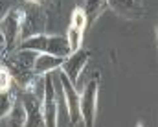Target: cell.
<instances>
[{"label":"cell","mask_w":158,"mask_h":127,"mask_svg":"<svg viewBox=\"0 0 158 127\" xmlns=\"http://www.w3.org/2000/svg\"><path fill=\"white\" fill-rule=\"evenodd\" d=\"M24 20H26V9L22 7H9V11L0 20V33L4 37L6 53H11L20 46L24 39Z\"/></svg>","instance_id":"1"},{"label":"cell","mask_w":158,"mask_h":127,"mask_svg":"<svg viewBox=\"0 0 158 127\" xmlns=\"http://www.w3.org/2000/svg\"><path fill=\"white\" fill-rule=\"evenodd\" d=\"M19 48L35 50L37 53H50V55H55V57H63V59H66L72 53L64 35H48V33L26 37L20 42Z\"/></svg>","instance_id":"2"},{"label":"cell","mask_w":158,"mask_h":127,"mask_svg":"<svg viewBox=\"0 0 158 127\" xmlns=\"http://www.w3.org/2000/svg\"><path fill=\"white\" fill-rule=\"evenodd\" d=\"M98 96H99V72H94L92 78L81 90L79 98V111L81 122L85 127L96 125V112H98Z\"/></svg>","instance_id":"3"},{"label":"cell","mask_w":158,"mask_h":127,"mask_svg":"<svg viewBox=\"0 0 158 127\" xmlns=\"http://www.w3.org/2000/svg\"><path fill=\"white\" fill-rule=\"evenodd\" d=\"M42 114L44 127H57V99H55V83L53 72L44 78V94H42Z\"/></svg>","instance_id":"4"},{"label":"cell","mask_w":158,"mask_h":127,"mask_svg":"<svg viewBox=\"0 0 158 127\" xmlns=\"http://www.w3.org/2000/svg\"><path fill=\"white\" fill-rule=\"evenodd\" d=\"M92 57V53H90V50H77V52H72L64 61H63V65H61V72H64V76L72 81V85H76L77 87L79 83V76H81V72L85 70V66H86V63H88V59Z\"/></svg>","instance_id":"5"},{"label":"cell","mask_w":158,"mask_h":127,"mask_svg":"<svg viewBox=\"0 0 158 127\" xmlns=\"http://www.w3.org/2000/svg\"><path fill=\"white\" fill-rule=\"evenodd\" d=\"M107 4L116 15L125 20H140L147 13L143 0H107Z\"/></svg>","instance_id":"6"},{"label":"cell","mask_w":158,"mask_h":127,"mask_svg":"<svg viewBox=\"0 0 158 127\" xmlns=\"http://www.w3.org/2000/svg\"><path fill=\"white\" fill-rule=\"evenodd\" d=\"M55 74H57L59 81H61V85H63L64 98H66V103H68V111H70V124H72V127H74V125H77L79 122H81V111H79V98H81V94H79L77 87L72 85V81L64 76V72L55 70Z\"/></svg>","instance_id":"7"},{"label":"cell","mask_w":158,"mask_h":127,"mask_svg":"<svg viewBox=\"0 0 158 127\" xmlns=\"http://www.w3.org/2000/svg\"><path fill=\"white\" fill-rule=\"evenodd\" d=\"M20 99H22V105H24V111H26L24 127H44L42 98L31 96V94H22Z\"/></svg>","instance_id":"8"},{"label":"cell","mask_w":158,"mask_h":127,"mask_svg":"<svg viewBox=\"0 0 158 127\" xmlns=\"http://www.w3.org/2000/svg\"><path fill=\"white\" fill-rule=\"evenodd\" d=\"M53 83H55V99H57V127H72L68 103H66V98H64V90H63V85H61L55 72H53Z\"/></svg>","instance_id":"9"},{"label":"cell","mask_w":158,"mask_h":127,"mask_svg":"<svg viewBox=\"0 0 158 127\" xmlns=\"http://www.w3.org/2000/svg\"><path fill=\"white\" fill-rule=\"evenodd\" d=\"M63 61H64L63 57H55V55H50V53H39L37 59H35V65H33V72L37 76H48V74L59 70Z\"/></svg>","instance_id":"10"},{"label":"cell","mask_w":158,"mask_h":127,"mask_svg":"<svg viewBox=\"0 0 158 127\" xmlns=\"http://www.w3.org/2000/svg\"><path fill=\"white\" fill-rule=\"evenodd\" d=\"M19 87L15 85L11 90H7V92H0V120H6L7 118V114L11 112V109L17 105V101H19Z\"/></svg>","instance_id":"11"},{"label":"cell","mask_w":158,"mask_h":127,"mask_svg":"<svg viewBox=\"0 0 158 127\" xmlns=\"http://www.w3.org/2000/svg\"><path fill=\"white\" fill-rule=\"evenodd\" d=\"M83 9L86 13L88 24H90V22H96L109 9V4H107V0H83Z\"/></svg>","instance_id":"12"},{"label":"cell","mask_w":158,"mask_h":127,"mask_svg":"<svg viewBox=\"0 0 158 127\" xmlns=\"http://www.w3.org/2000/svg\"><path fill=\"white\" fill-rule=\"evenodd\" d=\"M7 124L9 127H24V120H26V111H24V105H22V99L19 98L17 105L11 109V112L7 114Z\"/></svg>","instance_id":"13"},{"label":"cell","mask_w":158,"mask_h":127,"mask_svg":"<svg viewBox=\"0 0 158 127\" xmlns=\"http://www.w3.org/2000/svg\"><path fill=\"white\" fill-rule=\"evenodd\" d=\"M83 35H85V32H81L77 28H74V26H70L68 24V28H66V41H68V46H70V52H77L81 50V44H83Z\"/></svg>","instance_id":"14"},{"label":"cell","mask_w":158,"mask_h":127,"mask_svg":"<svg viewBox=\"0 0 158 127\" xmlns=\"http://www.w3.org/2000/svg\"><path fill=\"white\" fill-rule=\"evenodd\" d=\"M70 26L77 28L81 32H86L88 28V19H86V13L83 7H74L72 15H70Z\"/></svg>","instance_id":"15"},{"label":"cell","mask_w":158,"mask_h":127,"mask_svg":"<svg viewBox=\"0 0 158 127\" xmlns=\"http://www.w3.org/2000/svg\"><path fill=\"white\" fill-rule=\"evenodd\" d=\"M9 11V7H7V2L6 0H0V20L4 19V15Z\"/></svg>","instance_id":"16"},{"label":"cell","mask_w":158,"mask_h":127,"mask_svg":"<svg viewBox=\"0 0 158 127\" xmlns=\"http://www.w3.org/2000/svg\"><path fill=\"white\" fill-rule=\"evenodd\" d=\"M28 2H30L31 6H42V4H44V0H28Z\"/></svg>","instance_id":"17"},{"label":"cell","mask_w":158,"mask_h":127,"mask_svg":"<svg viewBox=\"0 0 158 127\" xmlns=\"http://www.w3.org/2000/svg\"><path fill=\"white\" fill-rule=\"evenodd\" d=\"M0 48H4V37H2V33H0Z\"/></svg>","instance_id":"18"},{"label":"cell","mask_w":158,"mask_h":127,"mask_svg":"<svg viewBox=\"0 0 158 127\" xmlns=\"http://www.w3.org/2000/svg\"><path fill=\"white\" fill-rule=\"evenodd\" d=\"M74 127H85V125H83V122H79L77 125H74Z\"/></svg>","instance_id":"19"},{"label":"cell","mask_w":158,"mask_h":127,"mask_svg":"<svg viewBox=\"0 0 158 127\" xmlns=\"http://www.w3.org/2000/svg\"><path fill=\"white\" fill-rule=\"evenodd\" d=\"M156 44H158V24H156Z\"/></svg>","instance_id":"20"}]
</instances>
